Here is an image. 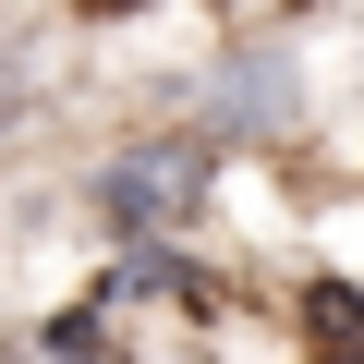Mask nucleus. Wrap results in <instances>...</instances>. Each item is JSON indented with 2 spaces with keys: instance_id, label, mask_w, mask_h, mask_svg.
<instances>
[{
  "instance_id": "nucleus-1",
  "label": "nucleus",
  "mask_w": 364,
  "mask_h": 364,
  "mask_svg": "<svg viewBox=\"0 0 364 364\" xmlns=\"http://www.w3.org/2000/svg\"><path fill=\"white\" fill-rule=\"evenodd\" d=\"M195 195H207V158H195V146H158V158H122V170H109V219H146V231L182 219Z\"/></svg>"
},
{
  "instance_id": "nucleus-2",
  "label": "nucleus",
  "mask_w": 364,
  "mask_h": 364,
  "mask_svg": "<svg viewBox=\"0 0 364 364\" xmlns=\"http://www.w3.org/2000/svg\"><path fill=\"white\" fill-rule=\"evenodd\" d=\"M304 328H316V352H340V364H364V291H340V279H316V291H304Z\"/></svg>"
}]
</instances>
